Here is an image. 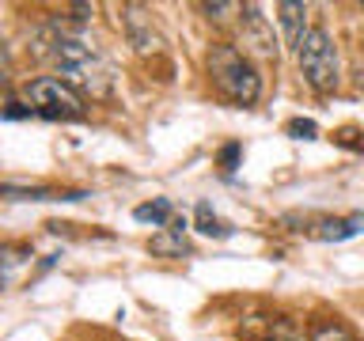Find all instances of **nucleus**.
<instances>
[{
    "mask_svg": "<svg viewBox=\"0 0 364 341\" xmlns=\"http://www.w3.org/2000/svg\"><path fill=\"white\" fill-rule=\"evenodd\" d=\"M243 11H247V27H250V38H247V45H255V50H258L262 57H273L277 50H273V38L266 34V27H262V16H258V8H255V4H247Z\"/></svg>",
    "mask_w": 364,
    "mask_h": 341,
    "instance_id": "7",
    "label": "nucleus"
},
{
    "mask_svg": "<svg viewBox=\"0 0 364 341\" xmlns=\"http://www.w3.org/2000/svg\"><path fill=\"white\" fill-rule=\"evenodd\" d=\"M209 72H213V84L220 87V95L228 102H235V107H250V102L258 99V91H262V80L255 72V65H250L239 50H232V45L213 50Z\"/></svg>",
    "mask_w": 364,
    "mask_h": 341,
    "instance_id": "2",
    "label": "nucleus"
},
{
    "mask_svg": "<svg viewBox=\"0 0 364 341\" xmlns=\"http://www.w3.org/2000/svg\"><path fill=\"white\" fill-rule=\"evenodd\" d=\"M277 19H281V31H284V42L296 45L300 50L304 42V19H307V4H292V0H284V4H277Z\"/></svg>",
    "mask_w": 364,
    "mask_h": 341,
    "instance_id": "5",
    "label": "nucleus"
},
{
    "mask_svg": "<svg viewBox=\"0 0 364 341\" xmlns=\"http://www.w3.org/2000/svg\"><path fill=\"white\" fill-rule=\"evenodd\" d=\"M53 65L61 68L65 84L73 87H84L91 95H102V91L110 87V65L107 57H102L91 42H84L80 34H53Z\"/></svg>",
    "mask_w": 364,
    "mask_h": 341,
    "instance_id": "1",
    "label": "nucleus"
},
{
    "mask_svg": "<svg viewBox=\"0 0 364 341\" xmlns=\"http://www.w3.org/2000/svg\"><path fill=\"white\" fill-rule=\"evenodd\" d=\"M235 4H205V11H209V16H224V11H232Z\"/></svg>",
    "mask_w": 364,
    "mask_h": 341,
    "instance_id": "15",
    "label": "nucleus"
},
{
    "mask_svg": "<svg viewBox=\"0 0 364 341\" xmlns=\"http://www.w3.org/2000/svg\"><path fill=\"white\" fill-rule=\"evenodd\" d=\"M27 102H31L34 114L53 118V121L84 118V99H80V91L73 84H65V80H57V76L31 80V84H27Z\"/></svg>",
    "mask_w": 364,
    "mask_h": 341,
    "instance_id": "3",
    "label": "nucleus"
},
{
    "mask_svg": "<svg viewBox=\"0 0 364 341\" xmlns=\"http://www.w3.org/2000/svg\"><path fill=\"white\" fill-rule=\"evenodd\" d=\"M311 341H357V334L349 326L334 323V318H323V323L311 326Z\"/></svg>",
    "mask_w": 364,
    "mask_h": 341,
    "instance_id": "10",
    "label": "nucleus"
},
{
    "mask_svg": "<svg viewBox=\"0 0 364 341\" xmlns=\"http://www.w3.org/2000/svg\"><path fill=\"white\" fill-rule=\"evenodd\" d=\"M300 72L315 91H334L338 87V50L323 27H311L300 42Z\"/></svg>",
    "mask_w": 364,
    "mask_h": 341,
    "instance_id": "4",
    "label": "nucleus"
},
{
    "mask_svg": "<svg viewBox=\"0 0 364 341\" xmlns=\"http://www.w3.org/2000/svg\"><path fill=\"white\" fill-rule=\"evenodd\" d=\"M182 227H186L182 220H171V227H167L171 235H156L152 250H159V254H186L190 247H186V239H182Z\"/></svg>",
    "mask_w": 364,
    "mask_h": 341,
    "instance_id": "9",
    "label": "nucleus"
},
{
    "mask_svg": "<svg viewBox=\"0 0 364 341\" xmlns=\"http://www.w3.org/2000/svg\"><path fill=\"white\" fill-rule=\"evenodd\" d=\"M284 133L296 136V141H315L318 125H315V121H307V118H292L289 125H284Z\"/></svg>",
    "mask_w": 364,
    "mask_h": 341,
    "instance_id": "12",
    "label": "nucleus"
},
{
    "mask_svg": "<svg viewBox=\"0 0 364 341\" xmlns=\"http://www.w3.org/2000/svg\"><path fill=\"white\" fill-rule=\"evenodd\" d=\"M198 232L209 235V239H228V235H232V224L220 220V216L213 212L209 201H201V205H198Z\"/></svg>",
    "mask_w": 364,
    "mask_h": 341,
    "instance_id": "8",
    "label": "nucleus"
},
{
    "mask_svg": "<svg viewBox=\"0 0 364 341\" xmlns=\"http://www.w3.org/2000/svg\"><path fill=\"white\" fill-rule=\"evenodd\" d=\"M31 114H34L31 107H27V110H23V107H19V102H8V110H4V118H8V121H16V118H31Z\"/></svg>",
    "mask_w": 364,
    "mask_h": 341,
    "instance_id": "13",
    "label": "nucleus"
},
{
    "mask_svg": "<svg viewBox=\"0 0 364 341\" xmlns=\"http://www.w3.org/2000/svg\"><path fill=\"white\" fill-rule=\"evenodd\" d=\"M364 232V216H349V220H326L318 227V239H326V243H341V239H353Z\"/></svg>",
    "mask_w": 364,
    "mask_h": 341,
    "instance_id": "6",
    "label": "nucleus"
},
{
    "mask_svg": "<svg viewBox=\"0 0 364 341\" xmlns=\"http://www.w3.org/2000/svg\"><path fill=\"white\" fill-rule=\"evenodd\" d=\"M136 220H141V224H152V227H159V224H167L171 220V201H164V197H159V201H148V205H136Z\"/></svg>",
    "mask_w": 364,
    "mask_h": 341,
    "instance_id": "11",
    "label": "nucleus"
},
{
    "mask_svg": "<svg viewBox=\"0 0 364 341\" xmlns=\"http://www.w3.org/2000/svg\"><path fill=\"white\" fill-rule=\"evenodd\" d=\"M220 159H224L228 167H235V159H239V144H228L224 152H220Z\"/></svg>",
    "mask_w": 364,
    "mask_h": 341,
    "instance_id": "14",
    "label": "nucleus"
}]
</instances>
